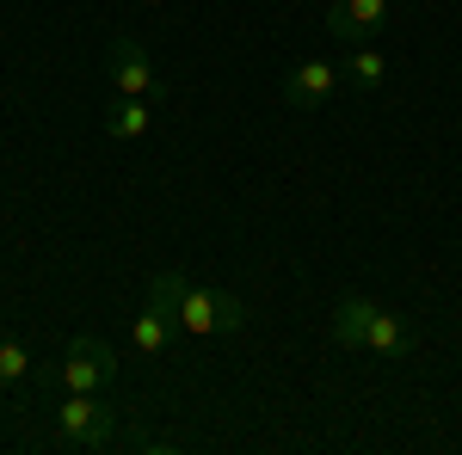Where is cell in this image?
Returning <instances> with one entry per match:
<instances>
[{
	"instance_id": "cell-1",
	"label": "cell",
	"mask_w": 462,
	"mask_h": 455,
	"mask_svg": "<svg viewBox=\"0 0 462 455\" xmlns=\"http://www.w3.org/2000/svg\"><path fill=\"white\" fill-rule=\"evenodd\" d=\"M56 437H62L69 450H80V455H106V450L124 443V424H117V413L99 406L93 394H69L62 413H56Z\"/></svg>"
},
{
	"instance_id": "cell-2",
	"label": "cell",
	"mask_w": 462,
	"mask_h": 455,
	"mask_svg": "<svg viewBox=\"0 0 462 455\" xmlns=\"http://www.w3.org/2000/svg\"><path fill=\"white\" fill-rule=\"evenodd\" d=\"M173 320L185 332H241L247 326V308H241V296H228V289H210V283H179V302H173Z\"/></svg>"
},
{
	"instance_id": "cell-3",
	"label": "cell",
	"mask_w": 462,
	"mask_h": 455,
	"mask_svg": "<svg viewBox=\"0 0 462 455\" xmlns=\"http://www.w3.org/2000/svg\"><path fill=\"white\" fill-rule=\"evenodd\" d=\"M111 369H117V350H111L106 339H87V332H80V339H69L62 363L50 369V382L62 387V394H93Z\"/></svg>"
},
{
	"instance_id": "cell-4",
	"label": "cell",
	"mask_w": 462,
	"mask_h": 455,
	"mask_svg": "<svg viewBox=\"0 0 462 455\" xmlns=\"http://www.w3.org/2000/svg\"><path fill=\"white\" fill-rule=\"evenodd\" d=\"M389 6L394 0H333L327 6V32L339 43H376L383 25H389Z\"/></svg>"
},
{
	"instance_id": "cell-5",
	"label": "cell",
	"mask_w": 462,
	"mask_h": 455,
	"mask_svg": "<svg viewBox=\"0 0 462 455\" xmlns=\"http://www.w3.org/2000/svg\"><path fill=\"white\" fill-rule=\"evenodd\" d=\"M333 93H339V68L320 62V56H309V62H296V68L284 74V99L296 111H320Z\"/></svg>"
},
{
	"instance_id": "cell-6",
	"label": "cell",
	"mask_w": 462,
	"mask_h": 455,
	"mask_svg": "<svg viewBox=\"0 0 462 455\" xmlns=\"http://www.w3.org/2000/svg\"><path fill=\"white\" fill-rule=\"evenodd\" d=\"M106 62H111V86L117 93H136V99H148V86H154V62H148V50L136 43V37H111V50H106Z\"/></svg>"
},
{
	"instance_id": "cell-7",
	"label": "cell",
	"mask_w": 462,
	"mask_h": 455,
	"mask_svg": "<svg viewBox=\"0 0 462 455\" xmlns=\"http://www.w3.org/2000/svg\"><path fill=\"white\" fill-rule=\"evenodd\" d=\"M370 320H376V302H370V296H339V302H333V345L364 350Z\"/></svg>"
},
{
	"instance_id": "cell-8",
	"label": "cell",
	"mask_w": 462,
	"mask_h": 455,
	"mask_svg": "<svg viewBox=\"0 0 462 455\" xmlns=\"http://www.w3.org/2000/svg\"><path fill=\"white\" fill-rule=\"evenodd\" d=\"M148 123H154V111H148V99H136V93H117L106 111V136L111 141H136L148 136Z\"/></svg>"
},
{
	"instance_id": "cell-9",
	"label": "cell",
	"mask_w": 462,
	"mask_h": 455,
	"mask_svg": "<svg viewBox=\"0 0 462 455\" xmlns=\"http://www.w3.org/2000/svg\"><path fill=\"white\" fill-rule=\"evenodd\" d=\"M173 326H179L173 314L143 308V314L130 320V350H136V357H161V350H167V339H173Z\"/></svg>"
},
{
	"instance_id": "cell-10",
	"label": "cell",
	"mask_w": 462,
	"mask_h": 455,
	"mask_svg": "<svg viewBox=\"0 0 462 455\" xmlns=\"http://www.w3.org/2000/svg\"><path fill=\"white\" fill-rule=\"evenodd\" d=\"M364 350H376V357H407V350H413V332L401 326V314L376 308V320H370V339H364Z\"/></svg>"
},
{
	"instance_id": "cell-11",
	"label": "cell",
	"mask_w": 462,
	"mask_h": 455,
	"mask_svg": "<svg viewBox=\"0 0 462 455\" xmlns=\"http://www.w3.org/2000/svg\"><path fill=\"white\" fill-rule=\"evenodd\" d=\"M346 74H352L357 93H376V86L389 80V56H383L376 43H352V56H346Z\"/></svg>"
},
{
	"instance_id": "cell-12",
	"label": "cell",
	"mask_w": 462,
	"mask_h": 455,
	"mask_svg": "<svg viewBox=\"0 0 462 455\" xmlns=\"http://www.w3.org/2000/svg\"><path fill=\"white\" fill-rule=\"evenodd\" d=\"M25 376H32V350L19 339H0V387H19Z\"/></svg>"
},
{
	"instance_id": "cell-13",
	"label": "cell",
	"mask_w": 462,
	"mask_h": 455,
	"mask_svg": "<svg viewBox=\"0 0 462 455\" xmlns=\"http://www.w3.org/2000/svg\"><path fill=\"white\" fill-rule=\"evenodd\" d=\"M143 6H148V13H154V6H167V0H143Z\"/></svg>"
}]
</instances>
